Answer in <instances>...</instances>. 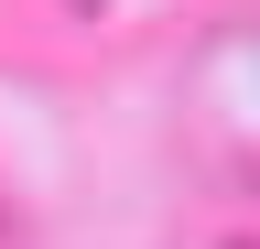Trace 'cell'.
<instances>
[{
    "instance_id": "obj_1",
    "label": "cell",
    "mask_w": 260,
    "mask_h": 249,
    "mask_svg": "<svg viewBox=\"0 0 260 249\" xmlns=\"http://www.w3.org/2000/svg\"><path fill=\"white\" fill-rule=\"evenodd\" d=\"M195 130L228 173L260 184V22H239V33H217L195 54Z\"/></svg>"
},
{
    "instance_id": "obj_2",
    "label": "cell",
    "mask_w": 260,
    "mask_h": 249,
    "mask_svg": "<svg viewBox=\"0 0 260 249\" xmlns=\"http://www.w3.org/2000/svg\"><path fill=\"white\" fill-rule=\"evenodd\" d=\"M76 11H98V0H76Z\"/></svg>"
}]
</instances>
